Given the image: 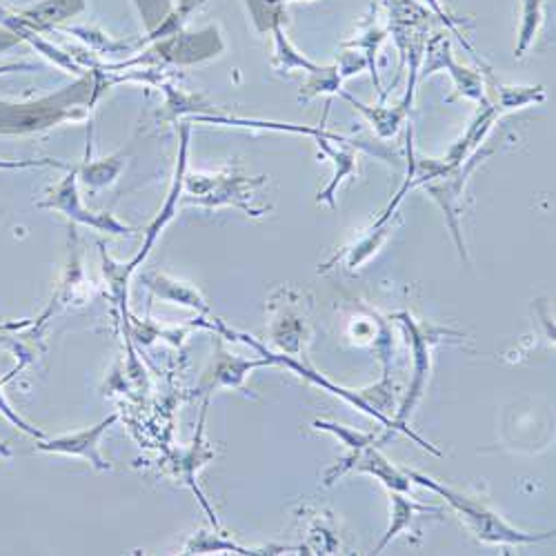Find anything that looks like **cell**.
<instances>
[{
	"label": "cell",
	"mask_w": 556,
	"mask_h": 556,
	"mask_svg": "<svg viewBox=\"0 0 556 556\" xmlns=\"http://www.w3.org/2000/svg\"><path fill=\"white\" fill-rule=\"evenodd\" d=\"M498 94H501L498 112H503V110L530 105L534 101H543V87H501Z\"/></svg>",
	"instance_id": "ba28073f"
},
{
	"label": "cell",
	"mask_w": 556,
	"mask_h": 556,
	"mask_svg": "<svg viewBox=\"0 0 556 556\" xmlns=\"http://www.w3.org/2000/svg\"><path fill=\"white\" fill-rule=\"evenodd\" d=\"M314 428L318 430H326V432H332L334 437H339L345 445H350L354 452L365 447V445H372L375 443V437L372 434H361V432H354L345 426H334V424H326V421H314Z\"/></svg>",
	"instance_id": "30bf717a"
},
{
	"label": "cell",
	"mask_w": 556,
	"mask_h": 556,
	"mask_svg": "<svg viewBox=\"0 0 556 556\" xmlns=\"http://www.w3.org/2000/svg\"><path fill=\"white\" fill-rule=\"evenodd\" d=\"M348 470L375 475L388 490H394V492H407L409 490L407 475L399 472L379 450H375V445H365V447L356 450L354 454L345 456L334 470L328 472L326 485H332L334 479L345 475Z\"/></svg>",
	"instance_id": "3957f363"
},
{
	"label": "cell",
	"mask_w": 556,
	"mask_h": 556,
	"mask_svg": "<svg viewBox=\"0 0 556 556\" xmlns=\"http://www.w3.org/2000/svg\"><path fill=\"white\" fill-rule=\"evenodd\" d=\"M0 456H10V450L5 445H0Z\"/></svg>",
	"instance_id": "8fae6325"
},
{
	"label": "cell",
	"mask_w": 556,
	"mask_h": 556,
	"mask_svg": "<svg viewBox=\"0 0 556 556\" xmlns=\"http://www.w3.org/2000/svg\"><path fill=\"white\" fill-rule=\"evenodd\" d=\"M409 481L419 483L432 492H437L439 496H443L454 513L460 517V521L466 523L472 534L483 541V543H501V545H523V543H539V541H547L554 536V532H543V534H530V532H521L517 528H513L509 523H505L496 513H492V509L468 496V494H460L452 488H445V485H439L437 481L428 479L426 475H419L414 470H407L405 472Z\"/></svg>",
	"instance_id": "6da1fadb"
},
{
	"label": "cell",
	"mask_w": 556,
	"mask_h": 556,
	"mask_svg": "<svg viewBox=\"0 0 556 556\" xmlns=\"http://www.w3.org/2000/svg\"><path fill=\"white\" fill-rule=\"evenodd\" d=\"M399 318L407 326L409 339H412V348H414V381H412V388H409V394H407L405 403H403L401 409H399V419L394 421V426H396L399 430L407 432L419 445L430 447L434 454H439L432 445H428V443L421 441L419 437H414V434L405 428L407 416L414 412V405L419 403V399H421V394H424L426 379H428V372H430V348L437 343V334H434V337H432V334H426V332L412 320L409 314H399Z\"/></svg>",
	"instance_id": "7a4b0ae2"
},
{
	"label": "cell",
	"mask_w": 556,
	"mask_h": 556,
	"mask_svg": "<svg viewBox=\"0 0 556 556\" xmlns=\"http://www.w3.org/2000/svg\"><path fill=\"white\" fill-rule=\"evenodd\" d=\"M348 101H352L369 121H372L375 125H377V129H379V134L381 136H392L394 131H396V127H399V123H401V118H403V112H396V110H383V108H375V110H369V108H365V105H361V103H356L352 97H345Z\"/></svg>",
	"instance_id": "9c48e42d"
},
{
	"label": "cell",
	"mask_w": 556,
	"mask_h": 556,
	"mask_svg": "<svg viewBox=\"0 0 556 556\" xmlns=\"http://www.w3.org/2000/svg\"><path fill=\"white\" fill-rule=\"evenodd\" d=\"M390 498H392V523H390L388 534H386V536L381 539V543L377 545L375 554L383 552V547H386L392 539H396L401 532L409 530L412 523H414V519L419 517V515H437V517L443 515V509H439V507H434V505H421V503H416V501H409V498L403 496V492L390 490Z\"/></svg>",
	"instance_id": "5b68a950"
},
{
	"label": "cell",
	"mask_w": 556,
	"mask_h": 556,
	"mask_svg": "<svg viewBox=\"0 0 556 556\" xmlns=\"http://www.w3.org/2000/svg\"><path fill=\"white\" fill-rule=\"evenodd\" d=\"M150 288L156 290L163 299L178 301V303H182V305L199 307L201 312H207V305L203 303V299L199 296V292H194V290L188 288V286L174 283V281H165V278H154V281H150Z\"/></svg>",
	"instance_id": "52a82bcc"
},
{
	"label": "cell",
	"mask_w": 556,
	"mask_h": 556,
	"mask_svg": "<svg viewBox=\"0 0 556 556\" xmlns=\"http://www.w3.org/2000/svg\"><path fill=\"white\" fill-rule=\"evenodd\" d=\"M318 148L323 150V154L330 156V159L334 161V165H337L334 180L330 182V188H328L326 192L318 194V203H320V201H328V203L334 207V192H337L339 182H341L345 176L354 174V169H356V156H354V150H352L350 146L332 148L326 136H320V138H318Z\"/></svg>",
	"instance_id": "8992f818"
},
{
	"label": "cell",
	"mask_w": 556,
	"mask_h": 556,
	"mask_svg": "<svg viewBox=\"0 0 556 556\" xmlns=\"http://www.w3.org/2000/svg\"><path fill=\"white\" fill-rule=\"evenodd\" d=\"M118 419V414H112L110 419L101 421L99 426L94 428H87L83 432H76V434H67V437H61V439H54L50 443H42L38 445V450L42 452H56V454H70V456H83L85 460H89L91 466H94L97 470L105 472L110 470V463H105V458L101 456V450H99V441L103 437V432Z\"/></svg>",
	"instance_id": "277c9868"
}]
</instances>
